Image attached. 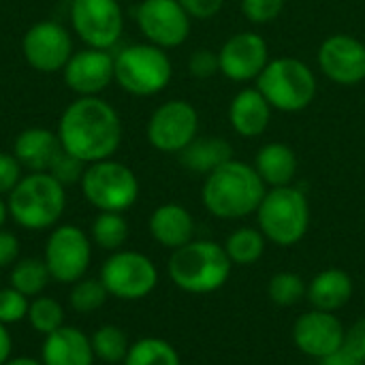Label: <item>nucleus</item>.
<instances>
[{
	"label": "nucleus",
	"instance_id": "6",
	"mask_svg": "<svg viewBox=\"0 0 365 365\" xmlns=\"http://www.w3.org/2000/svg\"><path fill=\"white\" fill-rule=\"evenodd\" d=\"M257 88L272 109L282 113H299L308 109L319 92V81L310 64L299 58L282 56L269 60L257 79Z\"/></svg>",
	"mask_w": 365,
	"mask_h": 365
},
{
	"label": "nucleus",
	"instance_id": "38",
	"mask_svg": "<svg viewBox=\"0 0 365 365\" xmlns=\"http://www.w3.org/2000/svg\"><path fill=\"white\" fill-rule=\"evenodd\" d=\"M21 165L11 152H0V195H9L21 180Z\"/></svg>",
	"mask_w": 365,
	"mask_h": 365
},
{
	"label": "nucleus",
	"instance_id": "43",
	"mask_svg": "<svg viewBox=\"0 0 365 365\" xmlns=\"http://www.w3.org/2000/svg\"><path fill=\"white\" fill-rule=\"evenodd\" d=\"M11 349H13L11 334L6 331V325H4V323H0V365L9 361V357H11Z\"/></svg>",
	"mask_w": 365,
	"mask_h": 365
},
{
	"label": "nucleus",
	"instance_id": "10",
	"mask_svg": "<svg viewBox=\"0 0 365 365\" xmlns=\"http://www.w3.org/2000/svg\"><path fill=\"white\" fill-rule=\"evenodd\" d=\"M145 137L154 150L180 154L199 137V111L184 98H171L152 111Z\"/></svg>",
	"mask_w": 365,
	"mask_h": 365
},
{
	"label": "nucleus",
	"instance_id": "21",
	"mask_svg": "<svg viewBox=\"0 0 365 365\" xmlns=\"http://www.w3.org/2000/svg\"><path fill=\"white\" fill-rule=\"evenodd\" d=\"M60 152H62V143L58 139V133L43 126H32L21 130L13 143L15 158L30 173L49 171L51 163Z\"/></svg>",
	"mask_w": 365,
	"mask_h": 365
},
{
	"label": "nucleus",
	"instance_id": "46",
	"mask_svg": "<svg viewBox=\"0 0 365 365\" xmlns=\"http://www.w3.org/2000/svg\"><path fill=\"white\" fill-rule=\"evenodd\" d=\"M68 2H73V0H68Z\"/></svg>",
	"mask_w": 365,
	"mask_h": 365
},
{
	"label": "nucleus",
	"instance_id": "12",
	"mask_svg": "<svg viewBox=\"0 0 365 365\" xmlns=\"http://www.w3.org/2000/svg\"><path fill=\"white\" fill-rule=\"evenodd\" d=\"M92 246L83 229L75 225L56 227L45 244V265L49 276L62 284H75L90 267Z\"/></svg>",
	"mask_w": 365,
	"mask_h": 365
},
{
	"label": "nucleus",
	"instance_id": "37",
	"mask_svg": "<svg viewBox=\"0 0 365 365\" xmlns=\"http://www.w3.org/2000/svg\"><path fill=\"white\" fill-rule=\"evenodd\" d=\"M188 73L195 79H210L220 73V60L218 51H212L207 47H201L190 53L188 58Z\"/></svg>",
	"mask_w": 365,
	"mask_h": 365
},
{
	"label": "nucleus",
	"instance_id": "19",
	"mask_svg": "<svg viewBox=\"0 0 365 365\" xmlns=\"http://www.w3.org/2000/svg\"><path fill=\"white\" fill-rule=\"evenodd\" d=\"M272 113V105L257 86L240 90L229 103V124L244 139L261 137L269 128Z\"/></svg>",
	"mask_w": 365,
	"mask_h": 365
},
{
	"label": "nucleus",
	"instance_id": "7",
	"mask_svg": "<svg viewBox=\"0 0 365 365\" xmlns=\"http://www.w3.org/2000/svg\"><path fill=\"white\" fill-rule=\"evenodd\" d=\"M173 77V64L167 49L152 43H135L115 56V81L133 96H154L163 92Z\"/></svg>",
	"mask_w": 365,
	"mask_h": 365
},
{
	"label": "nucleus",
	"instance_id": "40",
	"mask_svg": "<svg viewBox=\"0 0 365 365\" xmlns=\"http://www.w3.org/2000/svg\"><path fill=\"white\" fill-rule=\"evenodd\" d=\"M344 351H349L351 355H355L357 359L365 361V317L359 321H355L344 336Z\"/></svg>",
	"mask_w": 365,
	"mask_h": 365
},
{
	"label": "nucleus",
	"instance_id": "41",
	"mask_svg": "<svg viewBox=\"0 0 365 365\" xmlns=\"http://www.w3.org/2000/svg\"><path fill=\"white\" fill-rule=\"evenodd\" d=\"M17 257H19V240L11 231L0 229V269L13 265Z\"/></svg>",
	"mask_w": 365,
	"mask_h": 365
},
{
	"label": "nucleus",
	"instance_id": "30",
	"mask_svg": "<svg viewBox=\"0 0 365 365\" xmlns=\"http://www.w3.org/2000/svg\"><path fill=\"white\" fill-rule=\"evenodd\" d=\"M49 269L41 259H24L11 272V287L26 297L38 295L49 282Z\"/></svg>",
	"mask_w": 365,
	"mask_h": 365
},
{
	"label": "nucleus",
	"instance_id": "2",
	"mask_svg": "<svg viewBox=\"0 0 365 365\" xmlns=\"http://www.w3.org/2000/svg\"><path fill=\"white\" fill-rule=\"evenodd\" d=\"M267 192L257 169L242 160H227L203 180V207L220 220H242L257 214Z\"/></svg>",
	"mask_w": 365,
	"mask_h": 365
},
{
	"label": "nucleus",
	"instance_id": "17",
	"mask_svg": "<svg viewBox=\"0 0 365 365\" xmlns=\"http://www.w3.org/2000/svg\"><path fill=\"white\" fill-rule=\"evenodd\" d=\"M346 327L334 312L308 310L293 325V342L310 359H325L344 346Z\"/></svg>",
	"mask_w": 365,
	"mask_h": 365
},
{
	"label": "nucleus",
	"instance_id": "24",
	"mask_svg": "<svg viewBox=\"0 0 365 365\" xmlns=\"http://www.w3.org/2000/svg\"><path fill=\"white\" fill-rule=\"evenodd\" d=\"M252 167L257 169L259 178L265 182L267 188H280V186H291L295 182L299 160L289 143L269 141L263 148H259Z\"/></svg>",
	"mask_w": 365,
	"mask_h": 365
},
{
	"label": "nucleus",
	"instance_id": "31",
	"mask_svg": "<svg viewBox=\"0 0 365 365\" xmlns=\"http://www.w3.org/2000/svg\"><path fill=\"white\" fill-rule=\"evenodd\" d=\"M306 289H308V282H304L299 274L278 272L269 278L267 295L274 306L291 308V306H297L302 299H306Z\"/></svg>",
	"mask_w": 365,
	"mask_h": 365
},
{
	"label": "nucleus",
	"instance_id": "25",
	"mask_svg": "<svg viewBox=\"0 0 365 365\" xmlns=\"http://www.w3.org/2000/svg\"><path fill=\"white\" fill-rule=\"evenodd\" d=\"M178 156L188 171L205 178L233 158V145L222 137H197Z\"/></svg>",
	"mask_w": 365,
	"mask_h": 365
},
{
	"label": "nucleus",
	"instance_id": "11",
	"mask_svg": "<svg viewBox=\"0 0 365 365\" xmlns=\"http://www.w3.org/2000/svg\"><path fill=\"white\" fill-rule=\"evenodd\" d=\"M71 26L86 47L109 51L124 32V13L118 0H73Z\"/></svg>",
	"mask_w": 365,
	"mask_h": 365
},
{
	"label": "nucleus",
	"instance_id": "45",
	"mask_svg": "<svg viewBox=\"0 0 365 365\" xmlns=\"http://www.w3.org/2000/svg\"><path fill=\"white\" fill-rule=\"evenodd\" d=\"M6 216H9V207H6V203L0 199V229H2V225L6 222Z\"/></svg>",
	"mask_w": 365,
	"mask_h": 365
},
{
	"label": "nucleus",
	"instance_id": "23",
	"mask_svg": "<svg viewBox=\"0 0 365 365\" xmlns=\"http://www.w3.org/2000/svg\"><path fill=\"white\" fill-rule=\"evenodd\" d=\"M353 278L340 267H329L319 272L306 289V299L314 310L338 312L353 299Z\"/></svg>",
	"mask_w": 365,
	"mask_h": 365
},
{
	"label": "nucleus",
	"instance_id": "35",
	"mask_svg": "<svg viewBox=\"0 0 365 365\" xmlns=\"http://www.w3.org/2000/svg\"><path fill=\"white\" fill-rule=\"evenodd\" d=\"M28 308H30V302L26 295H21L13 287L0 289V323L4 325L19 323L21 319L28 317Z\"/></svg>",
	"mask_w": 365,
	"mask_h": 365
},
{
	"label": "nucleus",
	"instance_id": "13",
	"mask_svg": "<svg viewBox=\"0 0 365 365\" xmlns=\"http://www.w3.org/2000/svg\"><path fill=\"white\" fill-rule=\"evenodd\" d=\"M139 32L148 43L175 49L190 36L192 19L178 0H141L135 11Z\"/></svg>",
	"mask_w": 365,
	"mask_h": 365
},
{
	"label": "nucleus",
	"instance_id": "16",
	"mask_svg": "<svg viewBox=\"0 0 365 365\" xmlns=\"http://www.w3.org/2000/svg\"><path fill=\"white\" fill-rule=\"evenodd\" d=\"M321 73L338 86H357L365 81V43L361 38L336 32L327 36L317 53Z\"/></svg>",
	"mask_w": 365,
	"mask_h": 365
},
{
	"label": "nucleus",
	"instance_id": "42",
	"mask_svg": "<svg viewBox=\"0 0 365 365\" xmlns=\"http://www.w3.org/2000/svg\"><path fill=\"white\" fill-rule=\"evenodd\" d=\"M319 365H365V361L357 359V357H355V355H351L349 351L340 349L338 353H334V355H329V357L321 359Z\"/></svg>",
	"mask_w": 365,
	"mask_h": 365
},
{
	"label": "nucleus",
	"instance_id": "20",
	"mask_svg": "<svg viewBox=\"0 0 365 365\" xmlns=\"http://www.w3.org/2000/svg\"><path fill=\"white\" fill-rule=\"evenodd\" d=\"M94 359L90 338L77 327L62 325L53 334L45 336L41 349L43 365H92Z\"/></svg>",
	"mask_w": 365,
	"mask_h": 365
},
{
	"label": "nucleus",
	"instance_id": "22",
	"mask_svg": "<svg viewBox=\"0 0 365 365\" xmlns=\"http://www.w3.org/2000/svg\"><path fill=\"white\" fill-rule=\"evenodd\" d=\"M150 233L156 244L178 250L195 240V218L184 205L165 203L152 212Z\"/></svg>",
	"mask_w": 365,
	"mask_h": 365
},
{
	"label": "nucleus",
	"instance_id": "33",
	"mask_svg": "<svg viewBox=\"0 0 365 365\" xmlns=\"http://www.w3.org/2000/svg\"><path fill=\"white\" fill-rule=\"evenodd\" d=\"M107 289L96 278H81L73 284L71 291V306L79 314H88L98 310L107 302Z\"/></svg>",
	"mask_w": 365,
	"mask_h": 365
},
{
	"label": "nucleus",
	"instance_id": "27",
	"mask_svg": "<svg viewBox=\"0 0 365 365\" xmlns=\"http://www.w3.org/2000/svg\"><path fill=\"white\" fill-rule=\"evenodd\" d=\"M124 365H182L173 344L163 338H141L130 344Z\"/></svg>",
	"mask_w": 365,
	"mask_h": 365
},
{
	"label": "nucleus",
	"instance_id": "1",
	"mask_svg": "<svg viewBox=\"0 0 365 365\" xmlns=\"http://www.w3.org/2000/svg\"><path fill=\"white\" fill-rule=\"evenodd\" d=\"M56 133L64 152L90 165L113 158L122 143V120L101 96H79L62 111Z\"/></svg>",
	"mask_w": 365,
	"mask_h": 365
},
{
	"label": "nucleus",
	"instance_id": "32",
	"mask_svg": "<svg viewBox=\"0 0 365 365\" xmlns=\"http://www.w3.org/2000/svg\"><path fill=\"white\" fill-rule=\"evenodd\" d=\"M26 319H28V323L32 325L34 331H38L43 336H49V334H53L56 329H60L64 325V310L56 299L41 295V297L30 302Z\"/></svg>",
	"mask_w": 365,
	"mask_h": 365
},
{
	"label": "nucleus",
	"instance_id": "34",
	"mask_svg": "<svg viewBox=\"0 0 365 365\" xmlns=\"http://www.w3.org/2000/svg\"><path fill=\"white\" fill-rule=\"evenodd\" d=\"M287 6V0H240L242 15L257 26L276 21Z\"/></svg>",
	"mask_w": 365,
	"mask_h": 365
},
{
	"label": "nucleus",
	"instance_id": "14",
	"mask_svg": "<svg viewBox=\"0 0 365 365\" xmlns=\"http://www.w3.org/2000/svg\"><path fill=\"white\" fill-rule=\"evenodd\" d=\"M71 32L53 19L32 24L21 38L24 60L38 73H58L73 56Z\"/></svg>",
	"mask_w": 365,
	"mask_h": 365
},
{
	"label": "nucleus",
	"instance_id": "5",
	"mask_svg": "<svg viewBox=\"0 0 365 365\" xmlns=\"http://www.w3.org/2000/svg\"><path fill=\"white\" fill-rule=\"evenodd\" d=\"M255 216L267 242L289 248L299 244L310 229V201L295 184L267 188Z\"/></svg>",
	"mask_w": 365,
	"mask_h": 365
},
{
	"label": "nucleus",
	"instance_id": "36",
	"mask_svg": "<svg viewBox=\"0 0 365 365\" xmlns=\"http://www.w3.org/2000/svg\"><path fill=\"white\" fill-rule=\"evenodd\" d=\"M83 171H86V163L62 150V152L56 156V160L51 163V167H49L47 173H51L62 186H68V184L81 182Z\"/></svg>",
	"mask_w": 365,
	"mask_h": 365
},
{
	"label": "nucleus",
	"instance_id": "15",
	"mask_svg": "<svg viewBox=\"0 0 365 365\" xmlns=\"http://www.w3.org/2000/svg\"><path fill=\"white\" fill-rule=\"evenodd\" d=\"M218 60L220 75H225L229 81L246 83L257 81L272 58L267 41L257 32L244 30L235 32L222 43V47L218 49Z\"/></svg>",
	"mask_w": 365,
	"mask_h": 365
},
{
	"label": "nucleus",
	"instance_id": "29",
	"mask_svg": "<svg viewBox=\"0 0 365 365\" xmlns=\"http://www.w3.org/2000/svg\"><path fill=\"white\" fill-rule=\"evenodd\" d=\"M92 351H94V357L105 361V364H124L126 355H128V338L124 334V329L115 327V325H103L98 327L92 338Z\"/></svg>",
	"mask_w": 365,
	"mask_h": 365
},
{
	"label": "nucleus",
	"instance_id": "18",
	"mask_svg": "<svg viewBox=\"0 0 365 365\" xmlns=\"http://www.w3.org/2000/svg\"><path fill=\"white\" fill-rule=\"evenodd\" d=\"M64 83L79 96H98L115 81V56L107 49L86 47L73 51L71 60L62 68Z\"/></svg>",
	"mask_w": 365,
	"mask_h": 365
},
{
	"label": "nucleus",
	"instance_id": "44",
	"mask_svg": "<svg viewBox=\"0 0 365 365\" xmlns=\"http://www.w3.org/2000/svg\"><path fill=\"white\" fill-rule=\"evenodd\" d=\"M2 365H43L41 361H34V359H28V357H17V359H9L6 364Z\"/></svg>",
	"mask_w": 365,
	"mask_h": 365
},
{
	"label": "nucleus",
	"instance_id": "26",
	"mask_svg": "<svg viewBox=\"0 0 365 365\" xmlns=\"http://www.w3.org/2000/svg\"><path fill=\"white\" fill-rule=\"evenodd\" d=\"M222 246L233 265L248 267L263 259L267 240L259 227H240L233 233H229V237L225 240Z\"/></svg>",
	"mask_w": 365,
	"mask_h": 365
},
{
	"label": "nucleus",
	"instance_id": "9",
	"mask_svg": "<svg viewBox=\"0 0 365 365\" xmlns=\"http://www.w3.org/2000/svg\"><path fill=\"white\" fill-rule=\"evenodd\" d=\"M101 282L109 295L124 302H137L156 289L158 269L152 259L141 252L118 250L103 263Z\"/></svg>",
	"mask_w": 365,
	"mask_h": 365
},
{
	"label": "nucleus",
	"instance_id": "28",
	"mask_svg": "<svg viewBox=\"0 0 365 365\" xmlns=\"http://www.w3.org/2000/svg\"><path fill=\"white\" fill-rule=\"evenodd\" d=\"M92 240L109 252H118L128 240V222L120 212H101L92 222Z\"/></svg>",
	"mask_w": 365,
	"mask_h": 365
},
{
	"label": "nucleus",
	"instance_id": "39",
	"mask_svg": "<svg viewBox=\"0 0 365 365\" xmlns=\"http://www.w3.org/2000/svg\"><path fill=\"white\" fill-rule=\"evenodd\" d=\"M178 2L184 6L190 19H201V21L214 19L225 6V0H178Z\"/></svg>",
	"mask_w": 365,
	"mask_h": 365
},
{
	"label": "nucleus",
	"instance_id": "3",
	"mask_svg": "<svg viewBox=\"0 0 365 365\" xmlns=\"http://www.w3.org/2000/svg\"><path fill=\"white\" fill-rule=\"evenodd\" d=\"M169 278L184 293L207 295L220 291L229 278L233 263L225 252V246L210 240H192L186 246L171 252Z\"/></svg>",
	"mask_w": 365,
	"mask_h": 365
},
{
	"label": "nucleus",
	"instance_id": "8",
	"mask_svg": "<svg viewBox=\"0 0 365 365\" xmlns=\"http://www.w3.org/2000/svg\"><path fill=\"white\" fill-rule=\"evenodd\" d=\"M81 192L98 212H126L139 199V180L135 171L113 158L86 165Z\"/></svg>",
	"mask_w": 365,
	"mask_h": 365
},
{
	"label": "nucleus",
	"instance_id": "4",
	"mask_svg": "<svg viewBox=\"0 0 365 365\" xmlns=\"http://www.w3.org/2000/svg\"><path fill=\"white\" fill-rule=\"evenodd\" d=\"M9 216L28 231L53 227L66 210V186L51 173H28L9 192Z\"/></svg>",
	"mask_w": 365,
	"mask_h": 365
}]
</instances>
